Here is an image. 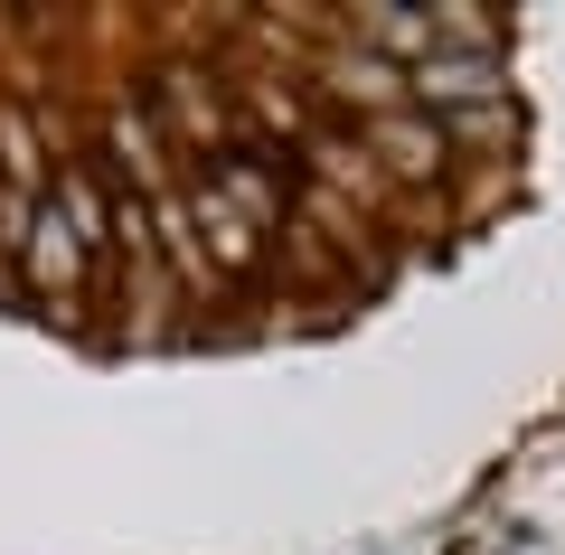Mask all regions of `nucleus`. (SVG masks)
Returning a JSON list of instances; mask_svg holds the SVG:
<instances>
[{
  "mask_svg": "<svg viewBox=\"0 0 565 555\" xmlns=\"http://www.w3.org/2000/svg\"><path fill=\"white\" fill-rule=\"evenodd\" d=\"M490 10H0V320L199 357L321 339L527 189Z\"/></svg>",
  "mask_w": 565,
  "mask_h": 555,
  "instance_id": "obj_1",
  "label": "nucleus"
}]
</instances>
